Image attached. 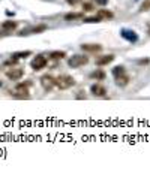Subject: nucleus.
I'll return each instance as SVG.
<instances>
[{"mask_svg": "<svg viewBox=\"0 0 150 175\" xmlns=\"http://www.w3.org/2000/svg\"><path fill=\"white\" fill-rule=\"evenodd\" d=\"M75 85V79L71 75H60L56 78V87H59L60 90H68L71 87Z\"/></svg>", "mask_w": 150, "mask_h": 175, "instance_id": "f257e3e1", "label": "nucleus"}, {"mask_svg": "<svg viewBox=\"0 0 150 175\" xmlns=\"http://www.w3.org/2000/svg\"><path fill=\"white\" fill-rule=\"evenodd\" d=\"M89 63V57L87 56H80V54H75L72 57L68 60V65L69 67H72V69H77V67H81L84 65H87Z\"/></svg>", "mask_w": 150, "mask_h": 175, "instance_id": "f03ea898", "label": "nucleus"}, {"mask_svg": "<svg viewBox=\"0 0 150 175\" xmlns=\"http://www.w3.org/2000/svg\"><path fill=\"white\" fill-rule=\"evenodd\" d=\"M47 63H48V60L45 56H36V57L32 60V63H30V66L33 70H42L44 67L47 66Z\"/></svg>", "mask_w": 150, "mask_h": 175, "instance_id": "7ed1b4c3", "label": "nucleus"}, {"mask_svg": "<svg viewBox=\"0 0 150 175\" xmlns=\"http://www.w3.org/2000/svg\"><path fill=\"white\" fill-rule=\"evenodd\" d=\"M120 36H122L125 41L131 42V43H135V42L138 41V34H137V32H135V30H131V29H122Z\"/></svg>", "mask_w": 150, "mask_h": 175, "instance_id": "20e7f679", "label": "nucleus"}, {"mask_svg": "<svg viewBox=\"0 0 150 175\" xmlns=\"http://www.w3.org/2000/svg\"><path fill=\"white\" fill-rule=\"evenodd\" d=\"M90 93H92L93 96H96V97H104L107 94V88H105V85L96 83L90 87Z\"/></svg>", "mask_w": 150, "mask_h": 175, "instance_id": "39448f33", "label": "nucleus"}, {"mask_svg": "<svg viewBox=\"0 0 150 175\" xmlns=\"http://www.w3.org/2000/svg\"><path fill=\"white\" fill-rule=\"evenodd\" d=\"M41 84H42V87H44L47 92H50L51 88L56 85V78L51 76V75H44L41 78Z\"/></svg>", "mask_w": 150, "mask_h": 175, "instance_id": "423d86ee", "label": "nucleus"}, {"mask_svg": "<svg viewBox=\"0 0 150 175\" xmlns=\"http://www.w3.org/2000/svg\"><path fill=\"white\" fill-rule=\"evenodd\" d=\"M6 76H8L9 79H12V81H18V79H21L23 76H24V70L23 69H9L8 72H6Z\"/></svg>", "mask_w": 150, "mask_h": 175, "instance_id": "0eeeda50", "label": "nucleus"}, {"mask_svg": "<svg viewBox=\"0 0 150 175\" xmlns=\"http://www.w3.org/2000/svg\"><path fill=\"white\" fill-rule=\"evenodd\" d=\"M114 56L113 54H108V56H101V57L96 58V66H107L110 63L114 61Z\"/></svg>", "mask_w": 150, "mask_h": 175, "instance_id": "6e6552de", "label": "nucleus"}, {"mask_svg": "<svg viewBox=\"0 0 150 175\" xmlns=\"http://www.w3.org/2000/svg\"><path fill=\"white\" fill-rule=\"evenodd\" d=\"M81 50L87 51V52H99V51H102V45H99V43H83Z\"/></svg>", "mask_w": 150, "mask_h": 175, "instance_id": "1a4fd4ad", "label": "nucleus"}, {"mask_svg": "<svg viewBox=\"0 0 150 175\" xmlns=\"http://www.w3.org/2000/svg\"><path fill=\"white\" fill-rule=\"evenodd\" d=\"M129 81H131V76L128 75V74H125V75L116 78V85H119V87H125V85L129 84Z\"/></svg>", "mask_w": 150, "mask_h": 175, "instance_id": "9d476101", "label": "nucleus"}, {"mask_svg": "<svg viewBox=\"0 0 150 175\" xmlns=\"http://www.w3.org/2000/svg\"><path fill=\"white\" fill-rule=\"evenodd\" d=\"M105 76H107L105 72L101 70V69H96V70H93L92 74H90V78H92V79H96V81H104Z\"/></svg>", "mask_w": 150, "mask_h": 175, "instance_id": "9b49d317", "label": "nucleus"}, {"mask_svg": "<svg viewBox=\"0 0 150 175\" xmlns=\"http://www.w3.org/2000/svg\"><path fill=\"white\" fill-rule=\"evenodd\" d=\"M17 21H3V24H2V29L5 30V32H12V30H15L17 29Z\"/></svg>", "mask_w": 150, "mask_h": 175, "instance_id": "f8f14e48", "label": "nucleus"}, {"mask_svg": "<svg viewBox=\"0 0 150 175\" xmlns=\"http://www.w3.org/2000/svg\"><path fill=\"white\" fill-rule=\"evenodd\" d=\"M48 57L51 60H62V58L66 57V52L65 51H51L50 54H48Z\"/></svg>", "mask_w": 150, "mask_h": 175, "instance_id": "ddd939ff", "label": "nucleus"}, {"mask_svg": "<svg viewBox=\"0 0 150 175\" xmlns=\"http://www.w3.org/2000/svg\"><path fill=\"white\" fill-rule=\"evenodd\" d=\"M98 17H99L101 20H111L114 15H113V12H111V11H107V9H99V11H98Z\"/></svg>", "mask_w": 150, "mask_h": 175, "instance_id": "4468645a", "label": "nucleus"}, {"mask_svg": "<svg viewBox=\"0 0 150 175\" xmlns=\"http://www.w3.org/2000/svg\"><path fill=\"white\" fill-rule=\"evenodd\" d=\"M83 18V12H69L65 15L66 21H74V20H81Z\"/></svg>", "mask_w": 150, "mask_h": 175, "instance_id": "2eb2a0df", "label": "nucleus"}, {"mask_svg": "<svg viewBox=\"0 0 150 175\" xmlns=\"http://www.w3.org/2000/svg\"><path fill=\"white\" fill-rule=\"evenodd\" d=\"M111 74H113V76H114V78H119V76L125 75L126 70H125V67H123V66H116V67H113Z\"/></svg>", "mask_w": 150, "mask_h": 175, "instance_id": "dca6fc26", "label": "nucleus"}, {"mask_svg": "<svg viewBox=\"0 0 150 175\" xmlns=\"http://www.w3.org/2000/svg\"><path fill=\"white\" fill-rule=\"evenodd\" d=\"M29 87H30V83H20L17 84V92L23 93V94H29Z\"/></svg>", "mask_w": 150, "mask_h": 175, "instance_id": "f3484780", "label": "nucleus"}, {"mask_svg": "<svg viewBox=\"0 0 150 175\" xmlns=\"http://www.w3.org/2000/svg\"><path fill=\"white\" fill-rule=\"evenodd\" d=\"M29 56H32V51H18V52H14L12 54V57L20 60V58H26L29 57Z\"/></svg>", "mask_w": 150, "mask_h": 175, "instance_id": "a211bd4d", "label": "nucleus"}, {"mask_svg": "<svg viewBox=\"0 0 150 175\" xmlns=\"http://www.w3.org/2000/svg\"><path fill=\"white\" fill-rule=\"evenodd\" d=\"M93 9H95V6H93L92 2H84L83 3V11L84 12H92Z\"/></svg>", "mask_w": 150, "mask_h": 175, "instance_id": "6ab92c4d", "label": "nucleus"}, {"mask_svg": "<svg viewBox=\"0 0 150 175\" xmlns=\"http://www.w3.org/2000/svg\"><path fill=\"white\" fill-rule=\"evenodd\" d=\"M102 20H101L98 15L96 17H89V18H84V23H87V24H92V23H101Z\"/></svg>", "mask_w": 150, "mask_h": 175, "instance_id": "aec40b11", "label": "nucleus"}, {"mask_svg": "<svg viewBox=\"0 0 150 175\" xmlns=\"http://www.w3.org/2000/svg\"><path fill=\"white\" fill-rule=\"evenodd\" d=\"M45 30H47V25L41 24V25H38V27H33V29H32V33H42V32H45Z\"/></svg>", "mask_w": 150, "mask_h": 175, "instance_id": "412c9836", "label": "nucleus"}, {"mask_svg": "<svg viewBox=\"0 0 150 175\" xmlns=\"http://www.w3.org/2000/svg\"><path fill=\"white\" fill-rule=\"evenodd\" d=\"M141 11H143V12L150 11V0H144V3L141 5Z\"/></svg>", "mask_w": 150, "mask_h": 175, "instance_id": "4be33fe9", "label": "nucleus"}, {"mask_svg": "<svg viewBox=\"0 0 150 175\" xmlns=\"http://www.w3.org/2000/svg\"><path fill=\"white\" fill-rule=\"evenodd\" d=\"M96 2V5H99V6H105L107 3H108V0H95Z\"/></svg>", "mask_w": 150, "mask_h": 175, "instance_id": "5701e85b", "label": "nucleus"}, {"mask_svg": "<svg viewBox=\"0 0 150 175\" xmlns=\"http://www.w3.org/2000/svg\"><path fill=\"white\" fill-rule=\"evenodd\" d=\"M66 2L69 3V5H72V6H75V5H77L78 2H81V0H66Z\"/></svg>", "mask_w": 150, "mask_h": 175, "instance_id": "b1692460", "label": "nucleus"}, {"mask_svg": "<svg viewBox=\"0 0 150 175\" xmlns=\"http://www.w3.org/2000/svg\"><path fill=\"white\" fill-rule=\"evenodd\" d=\"M149 34H150V27H149Z\"/></svg>", "mask_w": 150, "mask_h": 175, "instance_id": "393cba45", "label": "nucleus"}]
</instances>
